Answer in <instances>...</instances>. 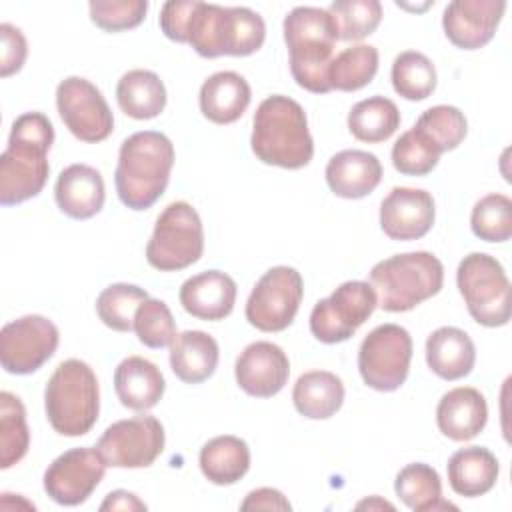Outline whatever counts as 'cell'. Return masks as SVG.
Segmentation results:
<instances>
[{
  "mask_svg": "<svg viewBox=\"0 0 512 512\" xmlns=\"http://www.w3.org/2000/svg\"><path fill=\"white\" fill-rule=\"evenodd\" d=\"M54 126L42 112H24L14 118L8 146L0 156V204L14 206L38 196L48 180V152Z\"/></svg>",
  "mask_w": 512,
  "mask_h": 512,
  "instance_id": "obj_1",
  "label": "cell"
},
{
  "mask_svg": "<svg viewBox=\"0 0 512 512\" xmlns=\"http://www.w3.org/2000/svg\"><path fill=\"white\" fill-rule=\"evenodd\" d=\"M250 146L264 164L286 170L308 166L314 156V142L304 108L284 94L264 98L252 118Z\"/></svg>",
  "mask_w": 512,
  "mask_h": 512,
  "instance_id": "obj_2",
  "label": "cell"
},
{
  "mask_svg": "<svg viewBox=\"0 0 512 512\" xmlns=\"http://www.w3.org/2000/svg\"><path fill=\"white\" fill-rule=\"evenodd\" d=\"M174 166L170 138L156 130L130 134L118 150L116 194L130 210H148L164 194Z\"/></svg>",
  "mask_w": 512,
  "mask_h": 512,
  "instance_id": "obj_3",
  "label": "cell"
},
{
  "mask_svg": "<svg viewBox=\"0 0 512 512\" xmlns=\"http://www.w3.org/2000/svg\"><path fill=\"white\" fill-rule=\"evenodd\" d=\"M282 28L296 84L312 94L330 92L328 70L338 36L328 10L296 6L286 14Z\"/></svg>",
  "mask_w": 512,
  "mask_h": 512,
  "instance_id": "obj_4",
  "label": "cell"
},
{
  "mask_svg": "<svg viewBox=\"0 0 512 512\" xmlns=\"http://www.w3.org/2000/svg\"><path fill=\"white\" fill-rule=\"evenodd\" d=\"M266 38V24L258 12L246 6H218L194 0L186 44L202 58L250 56Z\"/></svg>",
  "mask_w": 512,
  "mask_h": 512,
  "instance_id": "obj_5",
  "label": "cell"
},
{
  "mask_svg": "<svg viewBox=\"0 0 512 512\" xmlns=\"http://www.w3.org/2000/svg\"><path fill=\"white\" fill-rule=\"evenodd\" d=\"M44 410L50 426L62 436H84L100 412V388L94 370L78 360L60 362L44 390Z\"/></svg>",
  "mask_w": 512,
  "mask_h": 512,
  "instance_id": "obj_6",
  "label": "cell"
},
{
  "mask_svg": "<svg viewBox=\"0 0 512 512\" xmlns=\"http://www.w3.org/2000/svg\"><path fill=\"white\" fill-rule=\"evenodd\" d=\"M370 286L386 312H408L444 286L442 262L426 250L394 254L372 266Z\"/></svg>",
  "mask_w": 512,
  "mask_h": 512,
  "instance_id": "obj_7",
  "label": "cell"
},
{
  "mask_svg": "<svg viewBox=\"0 0 512 512\" xmlns=\"http://www.w3.org/2000/svg\"><path fill=\"white\" fill-rule=\"evenodd\" d=\"M456 284L468 314L486 328L510 320V280L504 266L490 254L470 252L456 270Z\"/></svg>",
  "mask_w": 512,
  "mask_h": 512,
  "instance_id": "obj_8",
  "label": "cell"
},
{
  "mask_svg": "<svg viewBox=\"0 0 512 512\" xmlns=\"http://www.w3.org/2000/svg\"><path fill=\"white\" fill-rule=\"evenodd\" d=\"M204 252V228L196 208L184 200L170 202L156 218L146 244V260L160 272L184 270Z\"/></svg>",
  "mask_w": 512,
  "mask_h": 512,
  "instance_id": "obj_9",
  "label": "cell"
},
{
  "mask_svg": "<svg viewBox=\"0 0 512 512\" xmlns=\"http://www.w3.org/2000/svg\"><path fill=\"white\" fill-rule=\"evenodd\" d=\"M412 336L398 324H380L366 334L358 350V372L378 392L398 390L410 370Z\"/></svg>",
  "mask_w": 512,
  "mask_h": 512,
  "instance_id": "obj_10",
  "label": "cell"
},
{
  "mask_svg": "<svg viewBox=\"0 0 512 512\" xmlns=\"http://www.w3.org/2000/svg\"><path fill=\"white\" fill-rule=\"evenodd\" d=\"M378 306L374 288L362 280L342 282L328 298L314 304L310 332L324 344H338L356 334Z\"/></svg>",
  "mask_w": 512,
  "mask_h": 512,
  "instance_id": "obj_11",
  "label": "cell"
},
{
  "mask_svg": "<svg viewBox=\"0 0 512 512\" xmlns=\"http://www.w3.org/2000/svg\"><path fill=\"white\" fill-rule=\"evenodd\" d=\"M304 282L296 268L274 266L260 276L246 300V320L260 332L286 330L300 308Z\"/></svg>",
  "mask_w": 512,
  "mask_h": 512,
  "instance_id": "obj_12",
  "label": "cell"
},
{
  "mask_svg": "<svg viewBox=\"0 0 512 512\" xmlns=\"http://www.w3.org/2000/svg\"><path fill=\"white\" fill-rule=\"evenodd\" d=\"M164 426L154 416H134L110 424L96 450L112 468H148L164 452Z\"/></svg>",
  "mask_w": 512,
  "mask_h": 512,
  "instance_id": "obj_13",
  "label": "cell"
},
{
  "mask_svg": "<svg viewBox=\"0 0 512 512\" xmlns=\"http://www.w3.org/2000/svg\"><path fill=\"white\" fill-rule=\"evenodd\" d=\"M58 342L60 332L52 320L40 314L20 316L0 332V364L8 374H32L54 356Z\"/></svg>",
  "mask_w": 512,
  "mask_h": 512,
  "instance_id": "obj_14",
  "label": "cell"
},
{
  "mask_svg": "<svg viewBox=\"0 0 512 512\" xmlns=\"http://www.w3.org/2000/svg\"><path fill=\"white\" fill-rule=\"evenodd\" d=\"M56 108L70 134L82 142H102L114 130V116L106 98L96 84L82 76H68L58 84Z\"/></svg>",
  "mask_w": 512,
  "mask_h": 512,
  "instance_id": "obj_15",
  "label": "cell"
},
{
  "mask_svg": "<svg viewBox=\"0 0 512 512\" xmlns=\"http://www.w3.org/2000/svg\"><path fill=\"white\" fill-rule=\"evenodd\" d=\"M106 472L100 452L90 446L72 448L48 464L44 472V490L60 506H78L98 488Z\"/></svg>",
  "mask_w": 512,
  "mask_h": 512,
  "instance_id": "obj_16",
  "label": "cell"
},
{
  "mask_svg": "<svg viewBox=\"0 0 512 512\" xmlns=\"http://www.w3.org/2000/svg\"><path fill=\"white\" fill-rule=\"evenodd\" d=\"M436 218L428 190L396 186L380 204V228L390 240H418L430 232Z\"/></svg>",
  "mask_w": 512,
  "mask_h": 512,
  "instance_id": "obj_17",
  "label": "cell"
},
{
  "mask_svg": "<svg viewBox=\"0 0 512 512\" xmlns=\"http://www.w3.org/2000/svg\"><path fill=\"white\" fill-rule=\"evenodd\" d=\"M504 0H452L442 14L446 38L462 50L486 46L504 16Z\"/></svg>",
  "mask_w": 512,
  "mask_h": 512,
  "instance_id": "obj_18",
  "label": "cell"
},
{
  "mask_svg": "<svg viewBox=\"0 0 512 512\" xmlns=\"http://www.w3.org/2000/svg\"><path fill=\"white\" fill-rule=\"evenodd\" d=\"M236 384L254 398H272L288 382L290 362L286 352L268 340L248 344L234 364Z\"/></svg>",
  "mask_w": 512,
  "mask_h": 512,
  "instance_id": "obj_19",
  "label": "cell"
},
{
  "mask_svg": "<svg viewBox=\"0 0 512 512\" xmlns=\"http://www.w3.org/2000/svg\"><path fill=\"white\" fill-rule=\"evenodd\" d=\"M236 282L232 276L220 270H206L196 276H190L180 286V304L182 308L206 322H216L226 318L236 302Z\"/></svg>",
  "mask_w": 512,
  "mask_h": 512,
  "instance_id": "obj_20",
  "label": "cell"
},
{
  "mask_svg": "<svg viewBox=\"0 0 512 512\" xmlns=\"http://www.w3.org/2000/svg\"><path fill=\"white\" fill-rule=\"evenodd\" d=\"M486 420V398L472 386H458L448 390L436 406L438 430L454 442H468L476 438L484 430Z\"/></svg>",
  "mask_w": 512,
  "mask_h": 512,
  "instance_id": "obj_21",
  "label": "cell"
},
{
  "mask_svg": "<svg viewBox=\"0 0 512 512\" xmlns=\"http://www.w3.org/2000/svg\"><path fill=\"white\" fill-rule=\"evenodd\" d=\"M328 188L346 200H358L376 190L382 180V164L366 150H340L326 164Z\"/></svg>",
  "mask_w": 512,
  "mask_h": 512,
  "instance_id": "obj_22",
  "label": "cell"
},
{
  "mask_svg": "<svg viewBox=\"0 0 512 512\" xmlns=\"http://www.w3.org/2000/svg\"><path fill=\"white\" fill-rule=\"evenodd\" d=\"M54 198L66 216L88 220L104 206L106 190L102 174L88 164H70L56 178Z\"/></svg>",
  "mask_w": 512,
  "mask_h": 512,
  "instance_id": "obj_23",
  "label": "cell"
},
{
  "mask_svg": "<svg viewBox=\"0 0 512 512\" xmlns=\"http://www.w3.org/2000/svg\"><path fill=\"white\" fill-rule=\"evenodd\" d=\"M114 390L124 408L146 412L162 400L166 380L148 358L128 356L114 370Z\"/></svg>",
  "mask_w": 512,
  "mask_h": 512,
  "instance_id": "obj_24",
  "label": "cell"
},
{
  "mask_svg": "<svg viewBox=\"0 0 512 512\" xmlns=\"http://www.w3.org/2000/svg\"><path fill=\"white\" fill-rule=\"evenodd\" d=\"M250 100V84L234 70L214 72L202 82L198 94L200 112L214 124L236 122L250 106Z\"/></svg>",
  "mask_w": 512,
  "mask_h": 512,
  "instance_id": "obj_25",
  "label": "cell"
},
{
  "mask_svg": "<svg viewBox=\"0 0 512 512\" xmlns=\"http://www.w3.org/2000/svg\"><path fill=\"white\" fill-rule=\"evenodd\" d=\"M476 362L472 338L456 326H440L426 338V364L442 380L468 376Z\"/></svg>",
  "mask_w": 512,
  "mask_h": 512,
  "instance_id": "obj_26",
  "label": "cell"
},
{
  "mask_svg": "<svg viewBox=\"0 0 512 512\" xmlns=\"http://www.w3.org/2000/svg\"><path fill=\"white\" fill-rule=\"evenodd\" d=\"M450 488L464 498H476L490 492L498 480L500 466L496 456L484 446H466L456 450L446 464Z\"/></svg>",
  "mask_w": 512,
  "mask_h": 512,
  "instance_id": "obj_27",
  "label": "cell"
},
{
  "mask_svg": "<svg viewBox=\"0 0 512 512\" xmlns=\"http://www.w3.org/2000/svg\"><path fill=\"white\" fill-rule=\"evenodd\" d=\"M218 342L202 330H184L170 344V368L184 384L208 380L218 366Z\"/></svg>",
  "mask_w": 512,
  "mask_h": 512,
  "instance_id": "obj_28",
  "label": "cell"
},
{
  "mask_svg": "<svg viewBox=\"0 0 512 512\" xmlns=\"http://www.w3.org/2000/svg\"><path fill=\"white\" fill-rule=\"evenodd\" d=\"M292 402L298 414L310 420L332 418L344 402L342 380L328 370H310L298 376L292 388Z\"/></svg>",
  "mask_w": 512,
  "mask_h": 512,
  "instance_id": "obj_29",
  "label": "cell"
},
{
  "mask_svg": "<svg viewBox=\"0 0 512 512\" xmlns=\"http://www.w3.org/2000/svg\"><path fill=\"white\" fill-rule=\"evenodd\" d=\"M198 464L208 482L230 486L246 476L250 468V448L242 438L222 434L200 448Z\"/></svg>",
  "mask_w": 512,
  "mask_h": 512,
  "instance_id": "obj_30",
  "label": "cell"
},
{
  "mask_svg": "<svg viewBox=\"0 0 512 512\" xmlns=\"http://www.w3.org/2000/svg\"><path fill=\"white\" fill-rule=\"evenodd\" d=\"M116 100L120 110L134 120H150L166 108V88L152 70L136 68L122 74L116 84Z\"/></svg>",
  "mask_w": 512,
  "mask_h": 512,
  "instance_id": "obj_31",
  "label": "cell"
},
{
  "mask_svg": "<svg viewBox=\"0 0 512 512\" xmlns=\"http://www.w3.org/2000/svg\"><path fill=\"white\" fill-rule=\"evenodd\" d=\"M396 496L414 512L458 510L454 504L442 498V480L438 472L424 462L406 464L394 480Z\"/></svg>",
  "mask_w": 512,
  "mask_h": 512,
  "instance_id": "obj_32",
  "label": "cell"
},
{
  "mask_svg": "<svg viewBox=\"0 0 512 512\" xmlns=\"http://www.w3.org/2000/svg\"><path fill=\"white\" fill-rule=\"evenodd\" d=\"M400 126V110L386 96H370L356 102L348 112L350 134L368 144L388 140Z\"/></svg>",
  "mask_w": 512,
  "mask_h": 512,
  "instance_id": "obj_33",
  "label": "cell"
},
{
  "mask_svg": "<svg viewBox=\"0 0 512 512\" xmlns=\"http://www.w3.org/2000/svg\"><path fill=\"white\" fill-rule=\"evenodd\" d=\"M378 50L372 44H356L334 56L328 80L332 90L356 92L370 84L378 72Z\"/></svg>",
  "mask_w": 512,
  "mask_h": 512,
  "instance_id": "obj_34",
  "label": "cell"
},
{
  "mask_svg": "<svg viewBox=\"0 0 512 512\" xmlns=\"http://www.w3.org/2000/svg\"><path fill=\"white\" fill-rule=\"evenodd\" d=\"M392 86L404 100H426L436 88V68L432 60L418 50H404L392 62Z\"/></svg>",
  "mask_w": 512,
  "mask_h": 512,
  "instance_id": "obj_35",
  "label": "cell"
},
{
  "mask_svg": "<svg viewBox=\"0 0 512 512\" xmlns=\"http://www.w3.org/2000/svg\"><path fill=\"white\" fill-rule=\"evenodd\" d=\"M30 448V430L22 400L12 392H0V468L20 462Z\"/></svg>",
  "mask_w": 512,
  "mask_h": 512,
  "instance_id": "obj_36",
  "label": "cell"
},
{
  "mask_svg": "<svg viewBox=\"0 0 512 512\" xmlns=\"http://www.w3.org/2000/svg\"><path fill=\"white\" fill-rule=\"evenodd\" d=\"M414 128L440 152H450L462 144L468 132L466 116L460 108L438 104L420 114Z\"/></svg>",
  "mask_w": 512,
  "mask_h": 512,
  "instance_id": "obj_37",
  "label": "cell"
},
{
  "mask_svg": "<svg viewBox=\"0 0 512 512\" xmlns=\"http://www.w3.org/2000/svg\"><path fill=\"white\" fill-rule=\"evenodd\" d=\"M146 298H150L148 292L136 284H110L96 298V314L104 326L116 332H130L134 330V314Z\"/></svg>",
  "mask_w": 512,
  "mask_h": 512,
  "instance_id": "obj_38",
  "label": "cell"
},
{
  "mask_svg": "<svg viewBox=\"0 0 512 512\" xmlns=\"http://www.w3.org/2000/svg\"><path fill=\"white\" fill-rule=\"evenodd\" d=\"M338 40L354 42L370 36L382 22L378 0H336L328 8Z\"/></svg>",
  "mask_w": 512,
  "mask_h": 512,
  "instance_id": "obj_39",
  "label": "cell"
},
{
  "mask_svg": "<svg viewBox=\"0 0 512 512\" xmlns=\"http://www.w3.org/2000/svg\"><path fill=\"white\" fill-rule=\"evenodd\" d=\"M470 228L484 242H506L512 236V200L492 192L482 196L470 214Z\"/></svg>",
  "mask_w": 512,
  "mask_h": 512,
  "instance_id": "obj_40",
  "label": "cell"
},
{
  "mask_svg": "<svg viewBox=\"0 0 512 512\" xmlns=\"http://www.w3.org/2000/svg\"><path fill=\"white\" fill-rule=\"evenodd\" d=\"M440 152L412 126L392 146V164L404 176H426L430 174L438 160Z\"/></svg>",
  "mask_w": 512,
  "mask_h": 512,
  "instance_id": "obj_41",
  "label": "cell"
},
{
  "mask_svg": "<svg viewBox=\"0 0 512 512\" xmlns=\"http://www.w3.org/2000/svg\"><path fill=\"white\" fill-rule=\"evenodd\" d=\"M134 332L148 348H166L176 338V322L166 302L146 298L134 314Z\"/></svg>",
  "mask_w": 512,
  "mask_h": 512,
  "instance_id": "obj_42",
  "label": "cell"
},
{
  "mask_svg": "<svg viewBox=\"0 0 512 512\" xmlns=\"http://www.w3.org/2000/svg\"><path fill=\"white\" fill-rule=\"evenodd\" d=\"M90 20L104 32H122L142 24L148 12L146 0H92Z\"/></svg>",
  "mask_w": 512,
  "mask_h": 512,
  "instance_id": "obj_43",
  "label": "cell"
},
{
  "mask_svg": "<svg viewBox=\"0 0 512 512\" xmlns=\"http://www.w3.org/2000/svg\"><path fill=\"white\" fill-rule=\"evenodd\" d=\"M0 42H2V60H0V76L8 78L22 70L28 56V42L20 28L2 22L0 24Z\"/></svg>",
  "mask_w": 512,
  "mask_h": 512,
  "instance_id": "obj_44",
  "label": "cell"
},
{
  "mask_svg": "<svg viewBox=\"0 0 512 512\" xmlns=\"http://www.w3.org/2000/svg\"><path fill=\"white\" fill-rule=\"evenodd\" d=\"M194 0H170L160 10V30L168 40L186 44V30Z\"/></svg>",
  "mask_w": 512,
  "mask_h": 512,
  "instance_id": "obj_45",
  "label": "cell"
},
{
  "mask_svg": "<svg viewBox=\"0 0 512 512\" xmlns=\"http://www.w3.org/2000/svg\"><path fill=\"white\" fill-rule=\"evenodd\" d=\"M240 510L248 512V510H292V504L288 502V498L276 490V488H256L252 492L246 494L244 502L240 504Z\"/></svg>",
  "mask_w": 512,
  "mask_h": 512,
  "instance_id": "obj_46",
  "label": "cell"
},
{
  "mask_svg": "<svg viewBox=\"0 0 512 512\" xmlns=\"http://www.w3.org/2000/svg\"><path fill=\"white\" fill-rule=\"evenodd\" d=\"M100 510L106 512H114V510H122V512H144L146 504L132 492L128 490H114L110 494H106L104 502L100 504Z\"/></svg>",
  "mask_w": 512,
  "mask_h": 512,
  "instance_id": "obj_47",
  "label": "cell"
},
{
  "mask_svg": "<svg viewBox=\"0 0 512 512\" xmlns=\"http://www.w3.org/2000/svg\"><path fill=\"white\" fill-rule=\"evenodd\" d=\"M356 508H358V510H362V508H368V510H382V508L394 510V506H392L390 502H386V500H382V498H378V496H372V498H368V500L358 502Z\"/></svg>",
  "mask_w": 512,
  "mask_h": 512,
  "instance_id": "obj_48",
  "label": "cell"
}]
</instances>
